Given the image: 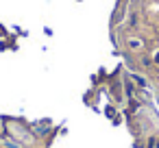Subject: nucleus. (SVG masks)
<instances>
[{
	"mask_svg": "<svg viewBox=\"0 0 159 148\" xmlns=\"http://www.w3.org/2000/svg\"><path fill=\"white\" fill-rule=\"evenodd\" d=\"M155 61H157V63H159V52H157V57H155Z\"/></svg>",
	"mask_w": 159,
	"mask_h": 148,
	"instance_id": "nucleus-1",
	"label": "nucleus"
}]
</instances>
